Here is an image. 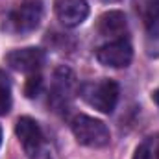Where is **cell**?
Returning <instances> with one entry per match:
<instances>
[{"label":"cell","instance_id":"8992f818","mask_svg":"<svg viewBox=\"0 0 159 159\" xmlns=\"http://www.w3.org/2000/svg\"><path fill=\"white\" fill-rule=\"evenodd\" d=\"M54 11L63 26L76 28L87 19L89 4L87 0H54Z\"/></svg>","mask_w":159,"mask_h":159},{"label":"cell","instance_id":"6da1fadb","mask_svg":"<svg viewBox=\"0 0 159 159\" xmlns=\"http://www.w3.org/2000/svg\"><path fill=\"white\" fill-rule=\"evenodd\" d=\"M119 83L113 80H98V81H85L80 85V96L85 104L98 109L100 113H113L119 102Z\"/></svg>","mask_w":159,"mask_h":159},{"label":"cell","instance_id":"4fadbf2b","mask_svg":"<svg viewBox=\"0 0 159 159\" xmlns=\"http://www.w3.org/2000/svg\"><path fill=\"white\" fill-rule=\"evenodd\" d=\"M154 150H152V143L150 141H144L137 146L135 154H133V159H154Z\"/></svg>","mask_w":159,"mask_h":159},{"label":"cell","instance_id":"9a60e30c","mask_svg":"<svg viewBox=\"0 0 159 159\" xmlns=\"http://www.w3.org/2000/svg\"><path fill=\"white\" fill-rule=\"evenodd\" d=\"M156 159H159V143H157V146H156Z\"/></svg>","mask_w":159,"mask_h":159},{"label":"cell","instance_id":"7a4b0ae2","mask_svg":"<svg viewBox=\"0 0 159 159\" xmlns=\"http://www.w3.org/2000/svg\"><path fill=\"white\" fill-rule=\"evenodd\" d=\"M70 129L80 144L89 148H104L111 141L109 128L102 120L89 115H76L70 122Z\"/></svg>","mask_w":159,"mask_h":159},{"label":"cell","instance_id":"30bf717a","mask_svg":"<svg viewBox=\"0 0 159 159\" xmlns=\"http://www.w3.org/2000/svg\"><path fill=\"white\" fill-rule=\"evenodd\" d=\"M143 17L148 32V54H154V50L159 52V0H148L144 4Z\"/></svg>","mask_w":159,"mask_h":159},{"label":"cell","instance_id":"5b68a950","mask_svg":"<svg viewBox=\"0 0 159 159\" xmlns=\"http://www.w3.org/2000/svg\"><path fill=\"white\" fill-rule=\"evenodd\" d=\"M15 133L20 141V146L28 157H35L43 144V131L39 124L32 117H20L15 124Z\"/></svg>","mask_w":159,"mask_h":159},{"label":"cell","instance_id":"ba28073f","mask_svg":"<svg viewBox=\"0 0 159 159\" xmlns=\"http://www.w3.org/2000/svg\"><path fill=\"white\" fill-rule=\"evenodd\" d=\"M72 89H74V74L67 69V67H61L56 70V76H54V87H52V94H50V100L56 107H61L63 104H67V100L70 98L72 94Z\"/></svg>","mask_w":159,"mask_h":159},{"label":"cell","instance_id":"52a82bcc","mask_svg":"<svg viewBox=\"0 0 159 159\" xmlns=\"http://www.w3.org/2000/svg\"><path fill=\"white\" fill-rule=\"evenodd\" d=\"M6 63L24 74H35L44 63V52L41 48H20L6 56Z\"/></svg>","mask_w":159,"mask_h":159},{"label":"cell","instance_id":"5bb4252c","mask_svg":"<svg viewBox=\"0 0 159 159\" xmlns=\"http://www.w3.org/2000/svg\"><path fill=\"white\" fill-rule=\"evenodd\" d=\"M154 100L159 104V91H157V93H154Z\"/></svg>","mask_w":159,"mask_h":159},{"label":"cell","instance_id":"7c38bea8","mask_svg":"<svg viewBox=\"0 0 159 159\" xmlns=\"http://www.w3.org/2000/svg\"><path fill=\"white\" fill-rule=\"evenodd\" d=\"M41 91H43V78L39 74H32L30 78L26 80V85H24V93L28 98H34L37 96Z\"/></svg>","mask_w":159,"mask_h":159},{"label":"cell","instance_id":"9c48e42d","mask_svg":"<svg viewBox=\"0 0 159 159\" xmlns=\"http://www.w3.org/2000/svg\"><path fill=\"white\" fill-rule=\"evenodd\" d=\"M128 30V20L126 15L119 11V9H111L106 11L100 19H98V32L106 37H113L115 39H122V35Z\"/></svg>","mask_w":159,"mask_h":159},{"label":"cell","instance_id":"2e32d148","mask_svg":"<svg viewBox=\"0 0 159 159\" xmlns=\"http://www.w3.org/2000/svg\"><path fill=\"white\" fill-rule=\"evenodd\" d=\"M0 144H2V128H0Z\"/></svg>","mask_w":159,"mask_h":159},{"label":"cell","instance_id":"3957f363","mask_svg":"<svg viewBox=\"0 0 159 159\" xmlns=\"http://www.w3.org/2000/svg\"><path fill=\"white\" fill-rule=\"evenodd\" d=\"M96 59L106 67L122 69V67H128L131 63L133 48L126 39H115L107 44H102L96 50Z\"/></svg>","mask_w":159,"mask_h":159},{"label":"cell","instance_id":"277c9868","mask_svg":"<svg viewBox=\"0 0 159 159\" xmlns=\"http://www.w3.org/2000/svg\"><path fill=\"white\" fill-rule=\"evenodd\" d=\"M43 17V7L39 2H24L15 11L9 13V26L17 34H28L35 30Z\"/></svg>","mask_w":159,"mask_h":159},{"label":"cell","instance_id":"8fae6325","mask_svg":"<svg viewBox=\"0 0 159 159\" xmlns=\"http://www.w3.org/2000/svg\"><path fill=\"white\" fill-rule=\"evenodd\" d=\"M11 109V81L7 74L0 69V115L9 113Z\"/></svg>","mask_w":159,"mask_h":159}]
</instances>
